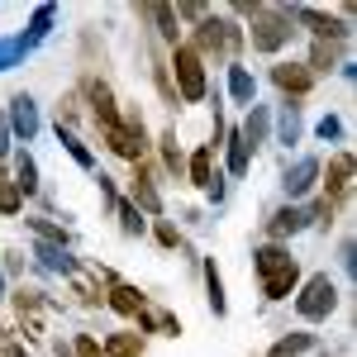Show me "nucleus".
Returning a JSON list of instances; mask_svg holds the SVG:
<instances>
[{"instance_id": "f257e3e1", "label": "nucleus", "mask_w": 357, "mask_h": 357, "mask_svg": "<svg viewBox=\"0 0 357 357\" xmlns=\"http://www.w3.org/2000/svg\"><path fill=\"white\" fill-rule=\"evenodd\" d=\"M333 310H338V286H333L329 276H310L301 286V296H296V314L310 319V324H319V319H329Z\"/></svg>"}, {"instance_id": "f03ea898", "label": "nucleus", "mask_w": 357, "mask_h": 357, "mask_svg": "<svg viewBox=\"0 0 357 357\" xmlns=\"http://www.w3.org/2000/svg\"><path fill=\"white\" fill-rule=\"evenodd\" d=\"M172 72H176V96L181 100H205V62L191 53V43H176V53H172Z\"/></svg>"}, {"instance_id": "7ed1b4c3", "label": "nucleus", "mask_w": 357, "mask_h": 357, "mask_svg": "<svg viewBox=\"0 0 357 357\" xmlns=\"http://www.w3.org/2000/svg\"><path fill=\"white\" fill-rule=\"evenodd\" d=\"M105 143H110L114 158H124V162H138V158H143V148H148V134H143V114H138V110L119 114V124H114V129H105Z\"/></svg>"}, {"instance_id": "20e7f679", "label": "nucleus", "mask_w": 357, "mask_h": 357, "mask_svg": "<svg viewBox=\"0 0 357 357\" xmlns=\"http://www.w3.org/2000/svg\"><path fill=\"white\" fill-rule=\"evenodd\" d=\"M291 10H252V48L257 53H276L291 38Z\"/></svg>"}, {"instance_id": "39448f33", "label": "nucleus", "mask_w": 357, "mask_h": 357, "mask_svg": "<svg viewBox=\"0 0 357 357\" xmlns=\"http://www.w3.org/2000/svg\"><path fill=\"white\" fill-rule=\"evenodd\" d=\"M43 310H48V305H43L38 291H24V286L15 291V314H20V329H24L29 343H33V338H43Z\"/></svg>"}, {"instance_id": "423d86ee", "label": "nucleus", "mask_w": 357, "mask_h": 357, "mask_svg": "<svg viewBox=\"0 0 357 357\" xmlns=\"http://www.w3.org/2000/svg\"><path fill=\"white\" fill-rule=\"evenodd\" d=\"M324 186H329V195H324V200H348V195H353V158H348V153H333L329 158V172H324Z\"/></svg>"}, {"instance_id": "0eeeda50", "label": "nucleus", "mask_w": 357, "mask_h": 357, "mask_svg": "<svg viewBox=\"0 0 357 357\" xmlns=\"http://www.w3.org/2000/svg\"><path fill=\"white\" fill-rule=\"evenodd\" d=\"M272 82L286 91V96H305L310 86H314V72L305 67V62H276L272 67Z\"/></svg>"}, {"instance_id": "6e6552de", "label": "nucleus", "mask_w": 357, "mask_h": 357, "mask_svg": "<svg viewBox=\"0 0 357 357\" xmlns=\"http://www.w3.org/2000/svg\"><path fill=\"white\" fill-rule=\"evenodd\" d=\"M296 20H305V24L319 33V43H338V38H348V24L343 20H333V15H324V10H296Z\"/></svg>"}, {"instance_id": "1a4fd4ad", "label": "nucleus", "mask_w": 357, "mask_h": 357, "mask_svg": "<svg viewBox=\"0 0 357 357\" xmlns=\"http://www.w3.org/2000/svg\"><path fill=\"white\" fill-rule=\"evenodd\" d=\"M129 205H134V210H143V215H162V195H158V186L148 181V172H143V167L134 172V186H129Z\"/></svg>"}, {"instance_id": "9d476101", "label": "nucleus", "mask_w": 357, "mask_h": 357, "mask_svg": "<svg viewBox=\"0 0 357 357\" xmlns=\"http://www.w3.org/2000/svg\"><path fill=\"white\" fill-rule=\"evenodd\" d=\"M296 286H301V267H296V262H286L281 272L262 276V296H267V301H286V296H296Z\"/></svg>"}, {"instance_id": "9b49d317", "label": "nucleus", "mask_w": 357, "mask_h": 357, "mask_svg": "<svg viewBox=\"0 0 357 357\" xmlns=\"http://www.w3.org/2000/svg\"><path fill=\"white\" fill-rule=\"evenodd\" d=\"M105 301H110V310L114 314H124V319H134L138 310H143V291H138V286H129V281H110V296H105Z\"/></svg>"}, {"instance_id": "f8f14e48", "label": "nucleus", "mask_w": 357, "mask_h": 357, "mask_svg": "<svg viewBox=\"0 0 357 357\" xmlns=\"http://www.w3.org/2000/svg\"><path fill=\"white\" fill-rule=\"evenodd\" d=\"M91 114H96L100 129H114V124H119V105H114V96H110L105 82H91Z\"/></svg>"}, {"instance_id": "ddd939ff", "label": "nucleus", "mask_w": 357, "mask_h": 357, "mask_svg": "<svg viewBox=\"0 0 357 357\" xmlns=\"http://www.w3.org/2000/svg\"><path fill=\"white\" fill-rule=\"evenodd\" d=\"M10 129L24 138V143L38 134V110H33V100H29V96H15V100H10Z\"/></svg>"}, {"instance_id": "4468645a", "label": "nucleus", "mask_w": 357, "mask_h": 357, "mask_svg": "<svg viewBox=\"0 0 357 357\" xmlns=\"http://www.w3.org/2000/svg\"><path fill=\"white\" fill-rule=\"evenodd\" d=\"M314 176H319V158H301V162L286 172V195H305V191H314Z\"/></svg>"}, {"instance_id": "2eb2a0df", "label": "nucleus", "mask_w": 357, "mask_h": 357, "mask_svg": "<svg viewBox=\"0 0 357 357\" xmlns=\"http://www.w3.org/2000/svg\"><path fill=\"white\" fill-rule=\"evenodd\" d=\"M305 210H296V205H286V210H276L272 220H267V234H272V238H291V234H301L305 229Z\"/></svg>"}, {"instance_id": "dca6fc26", "label": "nucleus", "mask_w": 357, "mask_h": 357, "mask_svg": "<svg viewBox=\"0 0 357 357\" xmlns=\"http://www.w3.org/2000/svg\"><path fill=\"white\" fill-rule=\"evenodd\" d=\"M186 176H191L200 191H215V153L210 148H195V158L186 162Z\"/></svg>"}, {"instance_id": "f3484780", "label": "nucleus", "mask_w": 357, "mask_h": 357, "mask_svg": "<svg viewBox=\"0 0 357 357\" xmlns=\"http://www.w3.org/2000/svg\"><path fill=\"white\" fill-rule=\"evenodd\" d=\"M286 262H296V257H291V252H286L281 243H267V248H257V252H252V267H257V276H272V272H281Z\"/></svg>"}, {"instance_id": "a211bd4d", "label": "nucleus", "mask_w": 357, "mask_h": 357, "mask_svg": "<svg viewBox=\"0 0 357 357\" xmlns=\"http://www.w3.org/2000/svg\"><path fill=\"white\" fill-rule=\"evenodd\" d=\"M10 186H15L20 195H33V191H38V167H33V158H29V153H20V158H15V181H10Z\"/></svg>"}, {"instance_id": "6ab92c4d", "label": "nucleus", "mask_w": 357, "mask_h": 357, "mask_svg": "<svg viewBox=\"0 0 357 357\" xmlns=\"http://www.w3.org/2000/svg\"><path fill=\"white\" fill-rule=\"evenodd\" d=\"M314 348V333H286V338H276L272 343V353L267 357H301Z\"/></svg>"}, {"instance_id": "aec40b11", "label": "nucleus", "mask_w": 357, "mask_h": 357, "mask_svg": "<svg viewBox=\"0 0 357 357\" xmlns=\"http://www.w3.org/2000/svg\"><path fill=\"white\" fill-rule=\"evenodd\" d=\"M105 357H143V338L138 333H110L105 338Z\"/></svg>"}, {"instance_id": "412c9836", "label": "nucleus", "mask_w": 357, "mask_h": 357, "mask_svg": "<svg viewBox=\"0 0 357 357\" xmlns=\"http://www.w3.org/2000/svg\"><path fill=\"white\" fill-rule=\"evenodd\" d=\"M229 91H234V100H238V105H252L257 82L248 77V67H229Z\"/></svg>"}, {"instance_id": "4be33fe9", "label": "nucleus", "mask_w": 357, "mask_h": 357, "mask_svg": "<svg viewBox=\"0 0 357 357\" xmlns=\"http://www.w3.org/2000/svg\"><path fill=\"white\" fill-rule=\"evenodd\" d=\"M238 134L248 138V148H257V143L267 138V110H262L257 100H252V114H248V124H243V129H238Z\"/></svg>"}, {"instance_id": "5701e85b", "label": "nucleus", "mask_w": 357, "mask_h": 357, "mask_svg": "<svg viewBox=\"0 0 357 357\" xmlns=\"http://www.w3.org/2000/svg\"><path fill=\"white\" fill-rule=\"evenodd\" d=\"M248 158H252L248 138H243V134H234V138H229V172H234V176H243V172H248Z\"/></svg>"}, {"instance_id": "b1692460", "label": "nucleus", "mask_w": 357, "mask_h": 357, "mask_svg": "<svg viewBox=\"0 0 357 357\" xmlns=\"http://www.w3.org/2000/svg\"><path fill=\"white\" fill-rule=\"evenodd\" d=\"M67 276H72V286H77V296H82V305H100V301H105V296H100V286H96V281H91V276H86L82 267H72Z\"/></svg>"}, {"instance_id": "393cba45", "label": "nucleus", "mask_w": 357, "mask_h": 357, "mask_svg": "<svg viewBox=\"0 0 357 357\" xmlns=\"http://www.w3.org/2000/svg\"><path fill=\"white\" fill-rule=\"evenodd\" d=\"M162 162H167V172H186V158H181V148H176V129H167L162 134Z\"/></svg>"}, {"instance_id": "a878e982", "label": "nucleus", "mask_w": 357, "mask_h": 357, "mask_svg": "<svg viewBox=\"0 0 357 357\" xmlns=\"http://www.w3.org/2000/svg\"><path fill=\"white\" fill-rule=\"evenodd\" d=\"M205 286H210V310L224 314L229 305H224V281H220V267H215V262H205Z\"/></svg>"}, {"instance_id": "bb28decb", "label": "nucleus", "mask_w": 357, "mask_h": 357, "mask_svg": "<svg viewBox=\"0 0 357 357\" xmlns=\"http://www.w3.org/2000/svg\"><path fill=\"white\" fill-rule=\"evenodd\" d=\"M48 24H53V5H38V10H33V20H29V33H24L29 48H33V43L48 33Z\"/></svg>"}, {"instance_id": "cd10ccee", "label": "nucleus", "mask_w": 357, "mask_h": 357, "mask_svg": "<svg viewBox=\"0 0 357 357\" xmlns=\"http://www.w3.org/2000/svg\"><path fill=\"white\" fill-rule=\"evenodd\" d=\"M148 15H153V20L162 24V29H158V33H162L167 43H176V29H181V24H176V10H172V5H153Z\"/></svg>"}, {"instance_id": "c85d7f7f", "label": "nucleus", "mask_w": 357, "mask_h": 357, "mask_svg": "<svg viewBox=\"0 0 357 357\" xmlns=\"http://www.w3.org/2000/svg\"><path fill=\"white\" fill-rule=\"evenodd\" d=\"M114 210H119V229H124L129 238H138V234H143V215H138L129 200H114Z\"/></svg>"}, {"instance_id": "c756f323", "label": "nucleus", "mask_w": 357, "mask_h": 357, "mask_svg": "<svg viewBox=\"0 0 357 357\" xmlns=\"http://www.w3.org/2000/svg\"><path fill=\"white\" fill-rule=\"evenodd\" d=\"M333 62H338V48H333V43H314V53H310V72H333Z\"/></svg>"}, {"instance_id": "7c9ffc66", "label": "nucleus", "mask_w": 357, "mask_h": 357, "mask_svg": "<svg viewBox=\"0 0 357 357\" xmlns=\"http://www.w3.org/2000/svg\"><path fill=\"white\" fill-rule=\"evenodd\" d=\"M57 134H62V143H67V153H72V158H77L82 167H91V162H96V158H91V148H86V143H82L77 134H67V129H57Z\"/></svg>"}, {"instance_id": "2f4dec72", "label": "nucleus", "mask_w": 357, "mask_h": 357, "mask_svg": "<svg viewBox=\"0 0 357 357\" xmlns=\"http://www.w3.org/2000/svg\"><path fill=\"white\" fill-rule=\"evenodd\" d=\"M72 357H105V348H100V338H91V333H77V343H72Z\"/></svg>"}, {"instance_id": "473e14b6", "label": "nucleus", "mask_w": 357, "mask_h": 357, "mask_svg": "<svg viewBox=\"0 0 357 357\" xmlns=\"http://www.w3.org/2000/svg\"><path fill=\"white\" fill-rule=\"evenodd\" d=\"M296 134H301V114H296V105H286L281 110V143H296Z\"/></svg>"}, {"instance_id": "72a5a7b5", "label": "nucleus", "mask_w": 357, "mask_h": 357, "mask_svg": "<svg viewBox=\"0 0 357 357\" xmlns=\"http://www.w3.org/2000/svg\"><path fill=\"white\" fill-rule=\"evenodd\" d=\"M24 53H29L24 33H20V38H10V43H0V72H5V67H10V62H15V57H24Z\"/></svg>"}, {"instance_id": "f704fd0d", "label": "nucleus", "mask_w": 357, "mask_h": 357, "mask_svg": "<svg viewBox=\"0 0 357 357\" xmlns=\"http://www.w3.org/2000/svg\"><path fill=\"white\" fill-rule=\"evenodd\" d=\"M33 234H38V238H48V248L67 243V229H57V224H48V220H33Z\"/></svg>"}, {"instance_id": "c9c22d12", "label": "nucleus", "mask_w": 357, "mask_h": 357, "mask_svg": "<svg viewBox=\"0 0 357 357\" xmlns=\"http://www.w3.org/2000/svg\"><path fill=\"white\" fill-rule=\"evenodd\" d=\"M20 210H24V195L15 191V186H5L0 191V215H20Z\"/></svg>"}, {"instance_id": "e433bc0d", "label": "nucleus", "mask_w": 357, "mask_h": 357, "mask_svg": "<svg viewBox=\"0 0 357 357\" xmlns=\"http://www.w3.org/2000/svg\"><path fill=\"white\" fill-rule=\"evenodd\" d=\"M0 357H29V353H24V343H15V338L0 333Z\"/></svg>"}, {"instance_id": "4c0bfd02", "label": "nucleus", "mask_w": 357, "mask_h": 357, "mask_svg": "<svg viewBox=\"0 0 357 357\" xmlns=\"http://www.w3.org/2000/svg\"><path fill=\"white\" fill-rule=\"evenodd\" d=\"M158 243H162V248H176V243H181V238H176V229H172V224H158Z\"/></svg>"}, {"instance_id": "58836bf2", "label": "nucleus", "mask_w": 357, "mask_h": 357, "mask_svg": "<svg viewBox=\"0 0 357 357\" xmlns=\"http://www.w3.org/2000/svg\"><path fill=\"white\" fill-rule=\"evenodd\" d=\"M176 15H186V20H205L210 10H205V5H176Z\"/></svg>"}, {"instance_id": "ea45409f", "label": "nucleus", "mask_w": 357, "mask_h": 357, "mask_svg": "<svg viewBox=\"0 0 357 357\" xmlns=\"http://www.w3.org/2000/svg\"><path fill=\"white\" fill-rule=\"evenodd\" d=\"M319 138H338V119H333V114H329V119H319Z\"/></svg>"}, {"instance_id": "a19ab883", "label": "nucleus", "mask_w": 357, "mask_h": 357, "mask_svg": "<svg viewBox=\"0 0 357 357\" xmlns=\"http://www.w3.org/2000/svg\"><path fill=\"white\" fill-rule=\"evenodd\" d=\"M5 186H10V176H5V167H0V191H5Z\"/></svg>"}]
</instances>
